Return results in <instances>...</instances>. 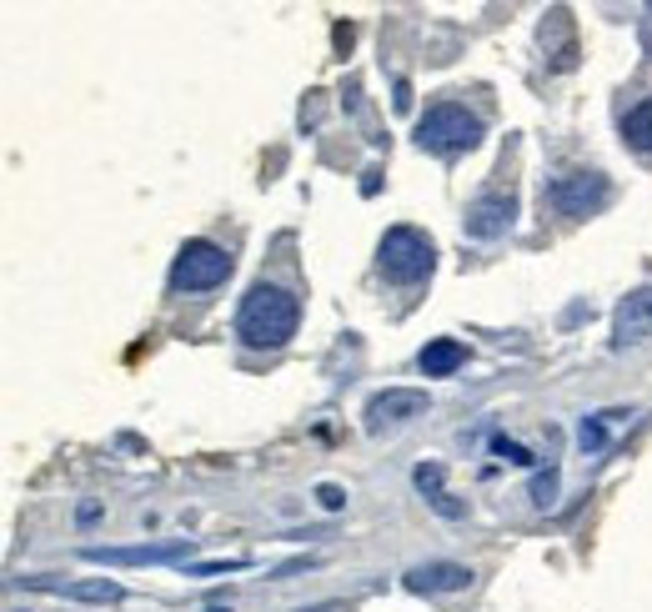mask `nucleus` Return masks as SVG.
<instances>
[{
    "label": "nucleus",
    "mask_w": 652,
    "mask_h": 612,
    "mask_svg": "<svg viewBox=\"0 0 652 612\" xmlns=\"http://www.w3.org/2000/svg\"><path fill=\"white\" fill-rule=\"evenodd\" d=\"M296 322H301V306L291 291L271 286V281H256L236 312V337L246 347H286L296 337Z\"/></svg>",
    "instance_id": "obj_1"
},
{
    "label": "nucleus",
    "mask_w": 652,
    "mask_h": 612,
    "mask_svg": "<svg viewBox=\"0 0 652 612\" xmlns=\"http://www.w3.org/2000/svg\"><path fill=\"white\" fill-rule=\"evenodd\" d=\"M377 261H382L387 281H397V286H417V281L432 276V266H437V246H432V236L417 231V226H392V231L382 236V246H377Z\"/></svg>",
    "instance_id": "obj_2"
},
{
    "label": "nucleus",
    "mask_w": 652,
    "mask_h": 612,
    "mask_svg": "<svg viewBox=\"0 0 652 612\" xmlns=\"http://www.w3.org/2000/svg\"><path fill=\"white\" fill-rule=\"evenodd\" d=\"M482 141V121L467 116V106H432L422 121H417V146L422 151H437V156H457V151H472Z\"/></svg>",
    "instance_id": "obj_3"
},
{
    "label": "nucleus",
    "mask_w": 652,
    "mask_h": 612,
    "mask_svg": "<svg viewBox=\"0 0 652 612\" xmlns=\"http://www.w3.org/2000/svg\"><path fill=\"white\" fill-rule=\"evenodd\" d=\"M231 276V256L216 241H186L176 266H171V286L176 291H211Z\"/></svg>",
    "instance_id": "obj_4"
},
{
    "label": "nucleus",
    "mask_w": 652,
    "mask_h": 612,
    "mask_svg": "<svg viewBox=\"0 0 652 612\" xmlns=\"http://www.w3.org/2000/svg\"><path fill=\"white\" fill-rule=\"evenodd\" d=\"M547 201H552L557 216H587V211H597L607 201V176H597V171L562 176V181L547 186Z\"/></svg>",
    "instance_id": "obj_5"
},
{
    "label": "nucleus",
    "mask_w": 652,
    "mask_h": 612,
    "mask_svg": "<svg viewBox=\"0 0 652 612\" xmlns=\"http://www.w3.org/2000/svg\"><path fill=\"white\" fill-rule=\"evenodd\" d=\"M427 412V392H412V387H387L367 402V432H382V427H402L412 417Z\"/></svg>",
    "instance_id": "obj_6"
},
{
    "label": "nucleus",
    "mask_w": 652,
    "mask_h": 612,
    "mask_svg": "<svg viewBox=\"0 0 652 612\" xmlns=\"http://www.w3.org/2000/svg\"><path fill=\"white\" fill-rule=\"evenodd\" d=\"M191 552L186 537L176 542H146V547H86V562H106V567H156V562H181Z\"/></svg>",
    "instance_id": "obj_7"
},
{
    "label": "nucleus",
    "mask_w": 652,
    "mask_h": 612,
    "mask_svg": "<svg viewBox=\"0 0 652 612\" xmlns=\"http://www.w3.org/2000/svg\"><path fill=\"white\" fill-rule=\"evenodd\" d=\"M652 337V286H637L617 301V317H612V342L617 347H632Z\"/></svg>",
    "instance_id": "obj_8"
},
{
    "label": "nucleus",
    "mask_w": 652,
    "mask_h": 612,
    "mask_svg": "<svg viewBox=\"0 0 652 612\" xmlns=\"http://www.w3.org/2000/svg\"><path fill=\"white\" fill-rule=\"evenodd\" d=\"M512 216H517L512 196H477V201L467 206L462 226H467V236H477V241H497V236L512 226Z\"/></svg>",
    "instance_id": "obj_9"
},
{
    "label": "nucleus",
    "mask_w": 652,
    "mask_h": 612,
    "mask_svg": "<svg viewBox=\"0 0 652 612\" xmlns=\"http://www.w3.org/2000/svg\"><path fill=\"white\" fill-rule=\"evenodd\" d=\"M26 587L36 592H56V597H76V602H121V582H106V577H86V582H61V577H21Z\"/></svg>",
    "instance_id": "obj_10"
},
{
    "label": "nucleus",
    "mask_w": 652,
    "mask_h": 612,
    "mask_svg": "<svg viewBox=\"0 0 652 612\" xmlns=\"http://www.w3.org/2000/svg\"><path fill=\"white\" fill-rule=\"evenodd\" d=\"M472 582V572L462 562H422L407 572V587L412 592H462Z\"/></svg>",
    "instance_id": "obj_11"
},
{
    "label": "nucleus",
    "mask_w": 652,
    "mask_h": 612,
    "mask_svg": "<svg viewBox=\"0 0 652 612\" xmlns=\"http://www.w3.org/2000/svg\"><path fill=\"white\" fill-rule=\"evenodd\" d=\"M462 362H467V347H462V342H452V337L427 342V347H422V357H417V367H422L427 377H452Z\"/></svg>",
    "instance_id": "obj_12"
},
{
    "label": "nucleus",
    "mask_w": 652,
    "mask_h": 612,
    "mask_svg": "<svg viewBox=\"0 0 652 612\" xmlns=\"http://www.w3.org/2000/svg\"><path fill=\"white\" fill-rule=\"evenodd\" d=\"M622 136H627L637 151H652V101H642L637 111H627V121H622Z\"/></svg>",
    "instance_id": "obj_13"
},
{
    "label": "nucleus",
    "mask_w": 652,
    "mask_h": 612,
    "mask_svg": "<svg viewBox=\"0 0 652 612\" xmlns=\"http://www.w3.org/2000/svg\"><path fill=\"white\" fill-rule=\"evenodd\" d=\"M607 422H612V412L582 417V427H577V447H582V452H602V447H607Z\"/></svg>",
    "instance_id": "obj_14"
},
{
    "label": "nucleus",
    "mask_w": 652,
    "mask_h": 612,
    "mask_svg": "<svg viewBox=\"0 0 652 612\" xmlns=\"http://www.w3.org/2000/svg\"><path fill=\"white\" fill-rule=\"evenodd\" d=\"M492 452H497L502 462H512V467H532V462H537L522 442H507V437H492Z\"/></svg>",
    "instance_id": "obj_15"
},
{
    "label": "nucleus",
    "mask_w": 652,
    "mask_h": 612,
    "mask_svg": "<svg viewBox=\"0 0 652 612\" xmlns=\"http://www.w3.org/2000/svg\"><path fill=\"white\" fill-rule=\"evenodd\" d=\"M241 567H251L246 557H226V562H191L186 572L191 577H216V572H241Z\"/></svg>",
    "instance_id": "obj_16"
},
{
    "label": "nucleus",
    "mask_w": 652,
    "mask_h": 612,
    "mask_svg": "<svg viewBox=\"0 0 652 612\" xmlns=\"http://www.w3.org/2000/svg\"><path fill=\"white\" fill-rule=\"evenodd\" d=\"M557 482H562L557 472H542V477L532 482V502H537V507H552V502H557Z\"/></svg>",
    "instance_id": "obj_17"
},
{
    "label": "nucleus",
    "mask_w": 652,
    "mask_h": 612,
    "mask_svg": "<svg viewBox=\"0 0 652 612\" xmlns=\"http://www.w3.org/2000/svg\"><path fill=\"white\" fill-rule=\"evenodd\" d=\"M316 502H321L326 512H337V507H347V492H342L337 482H321V487H316Z\"/></svg>",
    "instance_id": "obj_18"
},
{
    "label": "nucleus",
    "mask_w": 652,
    "mask_h": 612,
    "mask_svg": "<svg viewBox=\"0 0 652 612\" xmlns=\"http://www.w3.org/2000/svg\"><path fill=\"white\" fill-rule=\"evenodd\" d=\"M412 106V91H407V81H397V111H407Z\"/></svg>",
    "instance_id": "obj_19"
},
{
    "label": "nucleus",
    "mask_w": 652,
    "mask_h": 612,
    "mask_svg": "<svg viewBox=\"0 0 652 612\" xmlns=\"http://www.w3.org/2000/svg\"><path fill=\"white\" fill-rule=\"evenodd\" d=\"M301 612H347V602H321V607H301Z\"/></svg>",
    "instance_id": "obj_20"
},
{
    "label": "nucleus",
    "mask_w": 652,
    "mask_h": 612,
    "mask_svg": "<svg viewBox=\"0 0 652 612\" xmlns=\"http://www.w3.org/2000/svg\"><path fill=\"white\" fill-rule=\"evenodd\" d=\"M206 612H231V607H221V602H211V607H206Z\"/></svg>",
    "instance_id": "obj_21"
}]
</instances>
